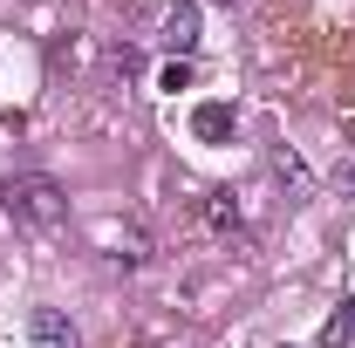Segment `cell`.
Listing matches in <instances>:
<instances>
[{
  "mask_svg": "<svg viewBox=\"0 0 355 348\" xmlns=\"http://www.w3.org/2000/svg\"><path fill=\"white\" fill-rule=\"evenodd\" d=\"M0 212L14 218L21 232H55V225L69 218V191H62L48 171H14L7 184H0Z\"/></svg>",
  "mask_w": 355,
  "mask_h": 348,
  "instance_id": "obj_1",
  "label": "cell"
},
{
  "mask_svg": "<svg viewBox=\"0 0 355 348\" xmlns=\"http://www.w3.org/2000/svg\"><path fill=\"white\" fill-rule=\"evenodd\" d=\"M205 218H212L219 232H239V205H232V191H212V205H205Z\"/></svg>",
  "mask_w": 355,
  "mask_h": 348,
  "instance_id": "obj_7",
  "label": "cell"
},
{
  "mask_svg": "<svg viewBox=\"0 0 355 348\" xmlns=\"http://www.w3.org/2000/svg\"><path fill=\"white\" fill-rule=\"evenodd\" d=\"M232 130H239L232 103H198V110H191V137H198V143H225Z\"/></svg>",
  "mask_w": 355,
  "mask_h": 348,
  "instance_id": "obj_4",
  "label": "cell"
},
{
  "mask_svg": "<svg viewBox=\"0 0 355 348\" xmlns=\"http://www.w3.org/2000/svg\"><path fill=\"white\" fill-rule=\"evenodd\" d=\"M273 171H280V184H287L294 198H308V171H301V157H294V150H273Z\"/></svg>",
  "mask_w": 355,
  "mask_h": 348,
  "instance_id": "obj_6",
  "label": "cell"
},
{
  "mask_svg": "<svg viewBox=\"0 0 355 348\" xmlns=\"http://www.w3.org/2000/svg\"><path fill=\"white\" fill-rule=\"evenodd\" d=\"M219 7H232V0H219Z\"/></svg>",
  "mask_w": 355,
  "mask_h": 348,
  "instance_id": "obj_9",
  "label": "cell"
},
{
  "mask_svg": "<svg viewBox=\"0 0 355 348\" xmlns=\"http://www.w3.org/2000/svg\"><path fill=\"white\" fill-rule=\"evenodd\" d=\"M157 89H191V62H164V69H157Z\"/></svg>",
  "mask_w": 355,
  "mask_h": 348,
  "instance_id": "obj_8",
  "label": "cell"
},
{
  "mask_svg": "<svg viewBox=\"0 0 355 348\" xmlns=\"http://www.w3.org/2000/svg\"><path fill=\"white\" fill-rule=\"evenodd\" d=\"M28 342L35 348H83V335H76V321L62 307H35L28 314Z\"/></svg>",
  "mask_w": 355,
  "mask_h": 348,
  "instance_id": "obj_2",
  "label": "cell"
},
{
  "mask_svg": "<svg viewBox=\"0 0 355 348\" xmlns=\"http://www.w3.org/2000/svg\"><path fill=\"white\" fill-rule=\"evenodd\" d=\"M164 48H171V62H191V48H198V0H178L164 14Z\"/></svg>",
  "mask_w": 355,
  "mask_h": 348,
  "instance_id": "obj_3",
  "label": "cell"
},
{
  "mask_svg": "<svg viewBox=\"0 0 355 348\" xmlns=\"http://www.w3.org/2000/svg\"><path fill=\"white\" fill-rule=\"evenodd\" d=\"M321 348H355V301H342L321 328Z\"/></svg>",
  "mask_w": 355,
  "mask_h": 348,
  "instance_id": "obj_5",
  "label": "cell"
}]
</instances>
